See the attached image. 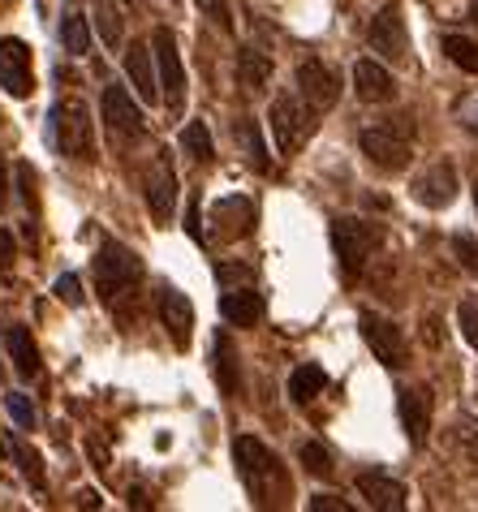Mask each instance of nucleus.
<instances>
[{"label":"nucleus","mask_w":478,"mask_h":512,"mask_svg":"<svg viewBox=\"0 0 478 512\" xmlns=\"http://www.w3.org/2000/svg\"><path fill=\"white\" fill-rule=\"evenodd\" d=\"M151 52H156L164 104L177 112L181 99H186V69H181V52H177V39H173V31H168V26H160V31L151 35Z\"/></svg>","instance_id":"nucleus-7"},{"label":"nucleus","mask_w":478,"mask_h":512,"mask_svg":"<svg viewBox=\"0 0 478 512\" xmlns=\"http://www.w3.org/2000/svg\"><path fill=\"white\" fill-rule=\"evenodd\" d=\"M52 293L61 297L65 306H82V284H78V276H74V272H65L61 280H56V284H52Z\"/></svg>","instance_id":"nucleus-35"},{"label":"nucleus","mask_w":478,"mask_h":512,"mask_svg":"<svg viewBox=\"0 0 478 512\" xmlns=\"http://www.w3.org/2000/svg\"><path fill=\"white\" fill-rule=\"evenodd\" d=\"M48 142L65 160H95V125L82 99H56L48 112Z\"/></svg>","instance_id":"nucleus-2"},{"label":"nucleus","mask_w":478,"mask_h":512,"mask_svg":"<svg viewBox=\"0 0 478 512\" xmlns=\"http://www.w3.org/2000/svg\"><path fill=\"white\" fill-rule=\"evenodd\" d=\"M358 495L379 512H401L405 508V487L384 474H358Z\"/></svg>","instance_id":"nucleus-19"},{"label":"nucleus","mask_w":478,"mask_h":512,"mask_svg":"<svg viewBox=\"0 0 478 512\" xmlns=\"http://www.w3.org/2000/svg\"><path fill=\"white\" fill-rule=\"evenodd\" d=\"M147 207L160 224H168L177 211V173H173V164H168V155H160V160L147 168Z\"/></svg>","instance_id":"nucleus-14"},{"label":"nucleus","mask_w":478,"mask_h":512,"mask_svg":"<svg viewBox=\"0 0 478 512\" xmlns=\"http://www.w3.org/2000/svg\"><path fill=\"white\" fill-rule=\"evenodd\" d=\"M367 44L384 56V61H410V35H405V22H401V9L397 5H384L371 18L367 26Z\"/></svg>","instance_id":"nucleus-8"},{"label":"nucleus","mask_w":478,"mask_h":512,"mask_svg":"<svg viewBox=\"0 0 478 512\" xmlns=\"http://www.w3.org/2000/svg\"><path fill=\"white\" fill-rule=\"evenodd\" d=\"M5 409H9V418L18 422L22 431H31V426H35V405L26 401L22 392H9V396H5Z\"/></svg>","instance_id":"nucleus-33"},{"label":"nucleus","mask_w":478,"mask_h":512,"mask_svg":"<svg viewBox=\"0 0 478 512\" xmlns=\"http://www.w3.org/2000/svg\"><path fill=\"white\" fill-rule=\"evenodd\" d=\"M216 379H220V388L224 392H237V353H233V340L216 332Z\"/></svg>","instance_id":"nucleus-28"},{"label":"nucleus","mask_w":478,"mask_h":512,"mask_svg":"<svg viewBox=\"0 0 478 512\" xmlns=\"http://www.w3.org/2000/svg\"><path fill=\"white\" fill-rule=\"evenodd\" d=\"M474 392H478V388H474Z\"/></svg>","instance_id":"nucleus-47"},{"label":"nucleus","mask_w":478,"mask_h":512,"mask_svg":"<svg viewBox=\"0 0 478 512\" xmlns=\"http://www.w3.org/2000/svg\"><path fill=\"white\" fill-rule=\"evenodd\" d=\"M13 457H18V465H22V478L31 482L35 491H44V461H39V452L26 444V439H13Z\"/></svg>","instance_id":"nucleus-30"},{"label":"nucleus","mask_w":478,"mask_h":512,"mask_svg":"<svg viewBox=\"0 0 478 512\" xmlns=\"http://www.w3.org/2000/svg\"><path fill=\"white\" fill-rule=\"evenodd\" d=\"M328 388V375L319 371V366H298V371L289 375V396L298 405H306V401H315V396Z\"/></svg>","instance_id":"nucleus-25"},{"label":"nucleus","mask_w":478,"mask_h":512,"mask_svg":"<svg viewBox=\"0 0 478 512\" xmlns=\"http://www.w3.org/2000/svg\"><path fill=\"white\" fill-rule=\"evenodd\" d=\"M0 87L13 99H31V91H35L31 48H26L22 39H0Z\"/></svg>","instance_id":"nucleus-10"},{"label":"nucleus","mask_w":478,"mask_h":512,"mask_svg":"<svg viewBox=\"0 0 478 512\" xmlns=\"http://www.w3.org/2000/svg\"><path fill=\"white\" fill-rule=\"evenodd\" d=\"M461 125H466V130L478 138V104H466V108H461Z\"/></svg>","instance_id":"nucleus-42"},{"label":"nucleus","mask_w":478,"mask_h":512,"mask_svg":"<svg viewBox=\"0 0 478 512\" xmlns=\"http://www.w3.org/2000/svg\"><path fill=\"white\" fill-rule=\"evenodd\" d=\"M125 74H130L138 99L156 104V99H160V78H156V69H151V48L130 44V52H125Z\"/></svg>","instance_id":"nucleus-20"},{"label":"nucleus","mask_w":478,"mask_h":512,"mask_svg":"<svg viewBox=\"0 0 478 512\" xmlns=\"http://www.w3.org/2000/svg\"><path fill=\"white\" fill-rule=\"evenodd\" d=\"M474 207H478V181H474Z\"/></svg>","instance_id":"nucleus-46"},{"label":"nucleus","mask_w":478,"mask_h":512,"mask_svg":"<svg viewBox=\"0 0 478 512\" xmlns=\"http://www.w3.org/2000/svg\"><path fill=\"white\" fill-rule=\"evenodd\" d=\"M160 323H164V332L168 340H173L177 349H190V336H194V306H190V297L173 289V284H164L160 289Z\"/></svg>","instance_id":"nucleus-12"},{"label":"nucleus","mask_w":478,"mask_h":512,"mask_svg":"<svg viewBox=\"0 0 478 512\" xmlns=\"http://www.w3.org/2000/svg\"><path fill=\"white\" fill-rule=\"evenodd\" d=\"M358 323H362V336H367V345L375 349V358L388 366V371H397V366H405V332L392 319H384V315H375V310H362L358 315Z\"/></svg>","instance_id":"nucleus-9"},{"label":"nucleus","mask_w":478,"mask_h":512,"mask_svg":"<svg viewBox=\"0 0 478 512\" xmlns=\"http://www.w3.org/2000/svg\"><path fill=\"white\" fill-rule=\"evenodd\" d=\"M332 246H336V259H341V272L345 276H358L367 259L379 246V229L367 220H354V216H341L332 220Z\"/></svg>","instance_id":"nucleus-5"},{"label":"nucleus","mask_w":478,"mask_h":512,"mask_svg":"<svg viewBox=\"0 0 478 512\" xmlns=\"http://www.w3.org/2000/svg\"><path fill=\"white\" fill-rule=\"evenodd\" d=\"M95 18H100L104 44H108V48H117V44H121V9L112 5V0H100V13H95Z\"/></svg>","instance_id":"nucleus-32"},{"label":"nucleus","mask_w":478,"mask_h":512,"mask_svg":"<svg viewBox=\"0 0 478 512\" xmlns=\"http://www.w3.org/2000/svg\"><path fill=\"white\" fill-rule=\"evenodd\" d=\"M233 138H237V147L246 151V160L259 168V173H267L272 168V160H267V147H263V134H259V125L250 121V117H242L233 125Z\"/></svg>","instance_id":"nucleus-24"},{"label":"nucleus","mask_w":478,"mask_h":512,"mask_svg":"<svg viewBox=\"0 0 478 512\" xmlns=\"http://www.w3.org/2000/svg\"><path fill=\"white\" fill-rule=\"evenodd\" d=\"M401 426L414 448L427 444V435H431V392L427 388H401Z\"/></svg>","instance_id":"nucleus-16"},{"label":"nucleus","mask_w":478,"mask_h":512,"mask_svg":"<svg viewBox=\"0 0 478 512\" xmlns=\"http://www.w3.org/2000/svg\"><path fill=\"white\" fill-rule=\"evenodd\" d=\"M358 147L367 155V164L379 168V173H401L414 160V117H388V121L367 125Z\"/></svg>","instance_id":"nucleus-1"},{"label":"nucleus","mask_w":478,"mask_h":512,"mask_svg":"<svg viewBox=\"0 0 478 512\" xmlns=\"http://www.w3.org/2000/svg\"><path fill=\"white\" fill-rule=\"evenodd\" d=\"M138 280H143V259L130 246H121V241H104L100 254H95V284H100L104 302H117Z\"/></svg>","instance_id":"nucleus-4"},{"label":"nucleus","mask_w":478,"mask_h":512,"mask_svg":"<svg viewBox=\"0 0 478 512\" xmlns=\"http://www.w3.org/2000/svg\"><path fill=\"white\" fill-rule=\"evenodd\" d=\"M212 220L220 224V233L224 237H246L250 229H255V203L250 198H220L216 211H212Z\"/></svg>","instance_id":"nucleus-21"},{"label":"nucleus","mask_w":478,"mask_h":512,"mask_svg":"<svg viewBox=\"0 0 478 512\" xmlns=\"http://www.w3.org/2000/svg\"><path fill=\"white\" fill-rule=\"evenodd\" d=\"M220 315L233 327H255L263 319V297L255 289H229L220 297Z\"/></svg>","instance_id":"nucleus-22"},{"label":"nucleus","mask_w":478,"mask_h":512,"mask_svg":"<svg viewBox=\"0 0 478 512\" xmlns=\"http://www.w3.org/2000/svg\"><path fill=\"white\" fill-rule=\"evenodd\" d=\"M194 5H199L203 18H212L220 31H233V13H229V5H224V0H194Z\"/></svg>","instance_id":"nucleus-34"},{"label":"nucleus","mask_w":478,"mask_h":512,"mask_svg":"<svg viewBox=\"0 0 478 512\" xmlns=\"http://www.w3.org/2000/svg\"><path fill=\"white\" fill-rule=\"evenodd\" d=\"M298 461H302V469L311 478H332V457H328V448L323 444H315V439H306V444L298 448Z\"/></svg>","instance_id":"nucleus-31"},{"label":"nucleus","mask_w":478,"mask_h":512,"mask_svg":"<svg viewBox=\"0 0 478 512\" xmlns=\"http://www.w3.org/2000/svg\"><path fill=\"white\" fill-rule=\"evenodd\" d=\"M186 229L194 241H203V224H199V203H190V216H186Z\"/></svg>","instance_id":"nucleus-40"},{"label":"nucleus","mask_w":478,"mask_h":512,"mask_svg":"<svg viewBox=\"0 0 478 512\" xmlns=\"http://www.w3.org/2000/svg\"><path fill=\"white\" fill-rule=\"evenodd\" d=\"M181 147H186V155H194V160H199V164H212V155H216L212 130H207L203 121H190L186 130H181Z\"/></svg>","instance_id":"nucleus-27"},{"label":"nucleus","mask_w":478,"mask_h":512,"mask_svg":"<svg viewBox=\"0 0 478 512\" xmlns=\"http://www.w3.org/2000/svg\"><path fill=\"white\" fill-rule=\"evenodd\" d=\"M453 254L461 259V267H466V272H478V241L474 237H453Z\"/></svg>","instance_id":"nucleus-36"},{"label":"nucleus","mask_w":478,"mask_h":512,"mask_svg":"<svg viewBox=\"0 0 478 512\" xmlns=\"http://www.w3.org/2000/svg\"><path fill=\"white\" fill-rule=\"evenodd\" d=\"M5 349H9V362H13V371H18L22 379H35V375H39V349H35V336H31V327H22V323H9V327H5Z\"/></svg>","instance_id":"nucleus-18"},{"label":"nucleus","mask_w":478,"mask_h":512,"mask_svg":"<svg viewBox=\"0 0 478 512\" xmlns=\"http://www.w3.org/2000/svg\"><path fill=\"white\" fill-rule=\"evenodd\" d=\"M237 82L246 91H263L272 82V56L259 52V48H242L237 52Z\"/></svg>","instance_id":"nucleus-23"},{"label":"nucleus","mask_w":478,"mask_h":512,"mask_svg":"<svg viewBox=\"0 0 478 512\" xmlns=\"http://www.w3.org/2000/svg\"><path fill=\"white\" fill-rule=\"evenodd\" d=\"M61 44L69 56H87L91 52V22L82 13H65L61 22Z\"/></svg>","instance_id":"nucleus-26"},{"label":"nucleus","mask_w":478,"mask_h":512,"mask_svg":"<svg viewBox=\"0 0 478 512\" xmlns=\"http://www.w3.org/2000/svg\"><path fill=\"white\" fill-rule=\"evenodd\" d=\"M5 190H9V177H5V164H0V207L9 203V194H5Z\"/></svg>","instance_id":"nucleus-44"},{"label":"nucleus","mask_w":478,"mask_h":512,"mask_svg":"<svg viewBox=\"0 0 478 512\" xmlns=\"http://www.w3.org/2000/svg\"><path fill=\"white\" fill-rule=\"evenodd\" d=\"M237 457V474H242L246 491L255 504H276V495H285V478H280V461L272 457V448H263L255 435H242L233 444Z\"/></svg>","instance_id":"nucleus-3"},{"label":"nucleus","mask_w":478,"mask_h":512,"mask_svg":"<svg viewBox=\"0 0 478 512\" xmlns=\"http://www.w3.org/2000/svg\"><path fill=\"white\" fill-rule=\"evenodd\" d=\"M444 52H448V61L461 65L466 74H478V44L466 35H444Z\"/></svg>","instance_id":"nucleus-29"},{"label":"nucleus","mask_w":478,"mask_h":512,"mask_svg":"<svg viewBox=\"0 0 478 512\" xmlns=\"http://www.w3.org/2000/svg\"><path fill=\"white\" fill-rule=\"evenodd\" d=\"M78 508H100V495H95V491H78Z\"/></svg>","instance_id":"nucleus-43"},{"label":"nucleus","mask_w":478,"mask_h":512,"mask_svg":"<svg viewBox=\"0 0 478 512\" xmlns=\"http://www.w3.org/2000/svg\"><path fill=\"white\" fill-rule=\"evenodd\" d=\"M414 198L423 207H431V211H440V207H448L457 198V168L448 164V160H440V164H431L423 177L414 181Z\"/></svg>","instance_id":"nucleus-15"},{"label":"nucleus","mask_w":478,"mask_h":512,"mask_svg":"<svg viewBox=\"0 0 478 512\" xmlns=\"http://www.w3.org/2000/svg\"><path fill=\"white\" fill-rule=\"evenodd\" d=\"M298 91L311 108H332L336 95H341V82H336V74L319 61V56H306L298 65Z\"/></svg>","instance_id":"nucleus-13"},{"label":"nucleus","mask_w":478,"mask_h":512,"mask_svg":"<svg viewBox=\"0 0 478 512\" xmlns=\"http://www.w3.org/2000/svg\"><path fill=\"white\" fill-rule=\"evenodd\" d=\"M457 439H461V448H466V457L478 461V422L474 418H457Z\"/></svg>","instance_id":"nucleus-37"},{"label":"nucleus","mask_w":478,"mask_h":512,"mask_svg":"<svg viewBox=\"0 0 478 512\" xmlns=\"http://www.w3.org/2000/svg\"><path fill=\"white\" fill-rule=\"evenodd\" d=\"M5 452H9V448H5V439H0V457H5Z\"/></svg>","instance_id":"nucleus-45"},{"label":"nucleus","mask_w":478,"mask_h":512,"mask_svg":"<svg viewBox=\"0 0 478 512\" xmlns=\"http://www.w3.org/2000/svg\"><path fill=\"white\" fill-rule=\"evenodd\" d=\"M0 267H13V237L0 229Z\"/></svg>","instance_id":"nucleus-41"},{"label":"nucleus","mask_w":478,"mask_h":512,"mask_svg":"<svg viewBox=\"0 0 478 512\" xmlns=\"http://www.w3.org/2000/svg\"><path fill=\"white\" fill-rule=\"evenodd\" d=\"M311 512H349V504H341L336 495H315V500H311Z\"/></svg>","instance_id":"nucleus-39"},{"label":"nucleus","mask_w":478,"mask_h":512,"mask_svg":"<svg viewBox=\"0 0 478 512\" xmlns=\"http://www.w3.org/2000/svg\"><path fill=\"white\" fill-rule=\"evenodd\" d=\"M354 87H358V99H367V104H388V99H397V82L379 61H358L354 65Z\"/></svg>","instance_id":"nucleus-17"},{"label":"nucleus","mask_w":478,"mask_h":512,"mask_svg":"<svg viewBox=\"0 0 478 512\" xmlns=\"http://www.w3.org/2000/svg\"><path fill=\"white\" fill-rule=\"evenodd\" d=\"M457 315H461V332H466V340L478 349V306L474 302H461Z\"/></svg>","instance_id":"nucleus-38"},{"label":"nucleus","mask_w":478,"mask_h":512,"mask_svg":"<svg viewBox=\"0 0 478 512\" xmlns=\"http://www.w3.org/2000/svg\"><path fill=\"white\" fill-rule=\"evenodd\" d=\"M104 121H108V130L121 134V138H143L147 134L143 108L134 104V95L125 87H104Z\"/></svg>","instance_id":"nucleus-11"},{"label":"nucleus","mask_w":478,"mask_h":512,"mask_svg":"<svg viewBox=\"0 0 478 512\" xmlns=\"http://www.w3.org/2000/svg\"><path fill=\"white\" fill-rule=\"evenodd\" d=\"M267 121H272V138H276L280 155H293L306 138H311V130H315L311 108H302V99L289 95V91L272 99V117H267Z\"/></svg>","instance_id":"nucleus-6"}]
</instances>
